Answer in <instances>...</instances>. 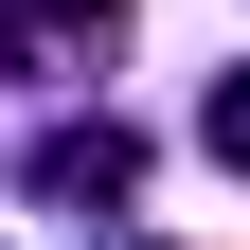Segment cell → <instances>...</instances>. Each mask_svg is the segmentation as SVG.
Instances as JSON below:
<instances>
[{
  "instance_id": "obj_1",
  "label": "cell",
  "mask_w": 250,
  "mask_h": 250,
  "mask_svg": "<svg viewBox=\"0 0 250 250\" xmlns=\"http://www.w3.org/2000/svg\"><path fill=\"white\" fill-rule=\"evenodd\" d=\"M125 0H0V72H107Z\"/></svg>"
},
{
  "instance_id": "obj_2",
  "label": "cell",
  "mask_w": 250,
  "mask_h": 250,
  "mask_svg": "<svg viewBox=\"0 0 250 250\" xmlns=\"http://www.w3.org/2000/svg\"><path fill=\"white\" fill-rule=\"evenodd\" d=\"M125 179H143V125H54V143H36V197H125Z\"/></svg>"
}]
</instances>
